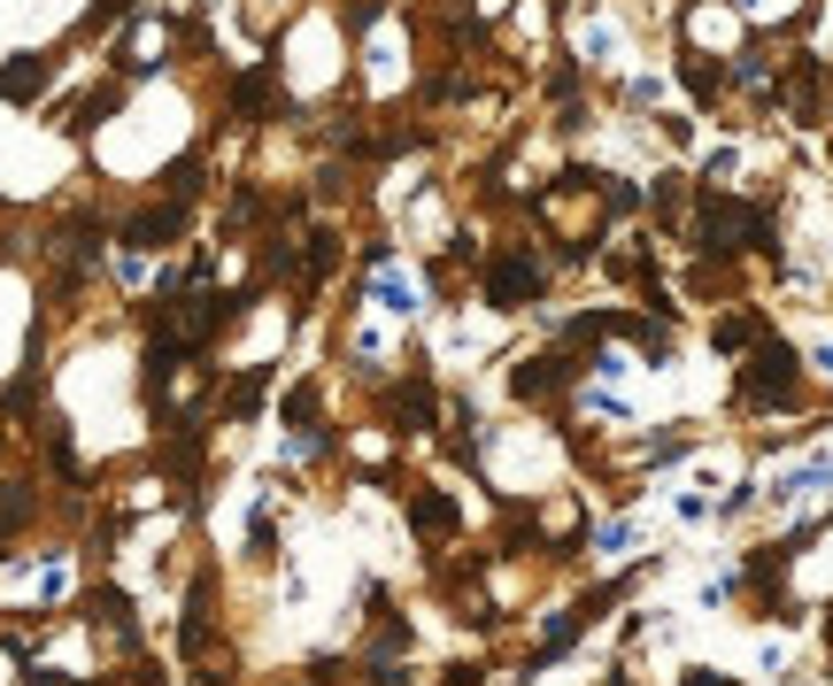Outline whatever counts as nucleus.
<instances>
[{
    "mask_svg": "<svg viewBox=\"0 0 833 686\" xmlns=\"http://www.w3.org/2000/svg\"><path fill=\"white\" fill-rule=\"evenodd\" d=\"M517 294H532V270H525V263H501L495 270V301H517Z\"/></svg>",
    "mask_w": 833,
    "mask_h": 686,
    "instance_id": "obj_2",
    "label": "nucleus"
},
{
    "mask_svg": "<svg viewBox=\"0 0 833 686\" xmlns=\"http://www.w3.org/2000/svg\"><path fill=\"white\" fill-rule=\"evenodd\" d=\"M39 85H47V62H39V54H23L16 70H0V93H8V101H31Z\"/></svg>",
    "mask_w": 833,
    "mask_h": 686,
    "instance_id": "obj_1",
    "label": "nucleus"
}]
</instances>
